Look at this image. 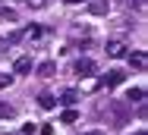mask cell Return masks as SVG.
I'll use <instances>...</instances> for the list:
<instances>
[{
	"mask_svg": "<svg viewBox=\"0 0 148 135\" xmlns=\"http://www.w3.org/2000/svg\"><path fill=\"white\" fill-rule=\"evenodd\" d=\"M3 47H6V41H3V38H0V50H3Z\"/></svg>",
	"mask_w": 148,
	"mask_h": 135,
	"instance_id": "ffe728a7",
	"label": "cell"
},
{
	"mask_svg": "<svg viewBox=\"0 0 148 135\" xmlns=\"http://www.w3.org/2000/svg\"><path fill=\"white\" fill-rule=\"evenodd\" d=\"M13 85V76H6V72H0V88H10Z\"/></svg>",
	"mask_w": 148,
	"mask_h": 135,
	"instance_id": "2e32d148",
	"label": "cell"
},
{
	"mask_svg": "<svg viewBox=\"0 0 148 135\" xmlns=\"http://www.w3.org/2000/svg\"><path fill=\"white\" fill-rule=\"evenodd\" d=\"M44 31H41V25H32V28H25V31H19V38H29V41H38Z\"/></svg>",
	"mask_w": 148,
	"mask_h": 135,
	"instance_id": "9c48e42d",
	"label": "cell"
},
{
	"mask_svg": "<svg viewBox=\"0 0 148 135\" xmlns=\"http://www.w3.org/2000/svg\"><path fill=\"white\" fill-rule=\"evenodd\" d=\"M63 3H69V6H73V3H82V0H63Z\"/></svg>",
	"mask_w": 148,
	"mask_h": 135,
	"instance_id": "d6986e66",
	"label": "cell"
},
{
	"mask_svg": "<svg viewBox=\"0 0 148 135\" xmlns=\"http://www.w3.org/2000/svg\"><path fill=\"white\" fill-rule=\"evenodd\" d=\"M91 72H95V60H88V57L76 60V76H91Z\"/></svg>",
	"mask_w": 148,
	"mask_h": 135,
	"instance_id": "5b68a950",
	"label": "cell"
},
{
	"mask_svg": "<svg viewBox=\"0 0 148 135\" xmlns=\"http://www.w3.org/2000/svg\"><path fill=\"white\" fill-rule=\"evenodd\" d=\"M54 72H57V63H54V60H44V63L38 66V76H41V79H51Z\"/></svg>",
	"mask_w": 148,
	"mask_h": 135,
	"instance_id": "52a82bcc",
	"label": "cell"
},
{
	"mask_svg": "<svg viewBox=\"0 0 148 135\" xmlns=\"http://www.w3.org/2000/svg\"><path fill=\"white\" fill-rule=\"evenodd\" d=\"M13 72H16V76H25V72H32V57H19V60L13 63Z\"/></svg>",
	"mask_w": 148,
	"mask_h": 135,
	"instance_id": "8992f818",
	"label": "cell"
},
{
	"mask_svg": "<svg viewBox=\"0 0 148 135\" xmlns=\"http://www.w3.org/2000/svg\"><path fill=\"white\" fill-rule=\"evenodd\" d=\"M136 135H145V129H139V132H136Z\"/></svg>",
	"mask_w": 148,
	"mask_h": 135,
	"instance_id": "7402d4cb",
	"label": "cell"
},
{
	"mask_svg": "<svg viewBox=\"0 0 148 135\" xmlns=\"http://www.w3.org/2000/svg\"><path fill=\"white\" fill-rule=\"evenodd\" d=\"M85 135H104V132H85Z\"/></svg>",
	"mask_w": 148,
	"mask_h": 135,
	"instance_id": "44dd1931",
	"label": "cell"
},
{
	"mask_svg": "<svg viewBox=\"0 0 148 135\" xmlns=\"http://www.w3.org/2000/svg\"><path fill=\"white\" fill-rule=\"evenodd\" d=\"M25 3H29V6H35V10H41V6H44V0H25Z\"/></svg>",
	"mask_w": 148,
	"mask_h": 135,
	"instance_id": "ac0fdd59",
	"label": "cell"
},
{
	"mask_svg": "<svg viewBox=\"0 0 148 135\" xmlns=\"http://www.w3.org/2000/svg\"><path fill=\"white\" fill-rule=\"evenodd\" d=\"M123 79H126L123 69H110V72L104 76V85H107V88H117V85H123Z\"/></svg>",
	"mask_w": 148,
	"mask_h": 135,
	"instance_id": "3957f363",
	"label": "cell"
},
{
	"mask_svg": "<svg viewBox=\"0 0 148 135\" xmlns=\"http://www.w3.org/2000/svg\"><path fill=\"white\" fill-rule=\"evenodd\" d=\"M126 50H129V47H126V41H117V38H114V41H107V57H110V60L126 57Z\"/></svg>",
	"mask_w": 148,
	"mask_h": 135,
	"instance_id": "6da1fadb",
	"label": "cell"
},
{
	"mask_svg": "<svg viewBox=\"0 0 148 135\" xmlns=\"http://www.w3.org/2000/svg\"><path fill=\"white\" fill-rule=\"evenodd\" d=\"M107 10H110V0H91V3H88L91 16H107Z\"/></svg>",
	"mask_w": 148,
	"mask_h": 135,
	"instance_id": "277c9868",
	"label": "cell"
},
{
	"mask_svg": "<svg viewBox=\"0 0 148 135\" xmlns=\"http://www.w3.org/2000/svg\"><path fill=\"white\" fill-rule=\"evenodd\" d=\"M38 104H41L44 110H54V107H57V97H54V94H41V97H38Z\"/></svg>",
	"mask_w": 148,
	"mask_h": 135,
	"instance_id": "30bf717a",
	"label": "cell"
},
{
	"mask_svg": "<svg viewBox=\"0 0 148 135\" xmlns=\"http://www.w3.org/2000/svg\"><path fill=\"white\" fill-rule=\"evenodd\" d=\"M38 132V123H25V126H22V135H35Z\"/></svg>",
	"mask_w": 148,
	"mask_h": 135,
	"instance_id": "5bb4252c",
	"label": "cell"
},
{
	"mask_svg": "<svg viewBox=\"0 0 148 135\" xmlns=\"http://www.w3.org/2000/svg\"><path fill=\"white\" fill-rule=\"evenodd\" d=\"M0 19H3V22H16V10H10V6H0Z\"/></svg>",
	"mask_w": 148,
	"mask_h": 135,
	"instance_id": "8fae6325",
	"label": "cell"
},
{
	"mask_svg": "<svg viewBox=\"0 0 148 135\" xmlns=\"http://www.w3.org/2000/svg\"><path fill=\"white\" fill-rule=\"evenodd\" d=\"M110 116H114V119H123V107H120V104H110Z\"/></svg>",
	"mask_w": 148,
	"mask_h": 135,
	"instance_id": "9a60e30c",
	"label": "cell"
},
{
	"mask_svg": "<svg viewBox=\"0 0 148 135\" xmlns=\"http://www.w3.org/2000/svg\"><path fill=\"white\" fill-rule=\"evenodd\" d=\"M0 116H6V119L13 116V107H10V104H3V101H0Z\"/></svg>",
	"mask_w": 148,
	"mask_h": 135,
	"instance_id": "e0dca14e",
	"label": "cell"
},
{
	"mask_svg": "<svg viewBox=\"0 0 148 135\" xmlns=\"http://www.w3.org/2000/svg\"><path fill=\"white\" fill-rule=\"evenodd\" d=\"M76 101H79V91H76V88H66V91L60 94V104H63V107H73Z\"/></svg>",
	"mask_w": 148,
	"mask_h": 135,
	"instance_id": "ba28073f",
	"label": "cell"
},
{
	"mask_svg": "<svg viewBox=\"0 0 148 135\" xmlns=\"http://www.w3.org/2000/svg\"><path fill=\"white\" fill-rule=\"evenodd\" d=\"M60 119H63V123L69 126V123H76V119H79V113H76L73 107H66V110H63V116H60Z\"/></svg>",
	"mask_w": 148,
	"mask_h": 135,
	"instance_id": "7c38bea8",
	"label": "cell"
},
{
	"mask_svg": "<svg viewBox=\"0 0 148 135\" xmlns=\"http://www.w3.org/2000/svg\"><path fill=\"white\" fill-rule=\"evenodd\" d=\"M145 97V88H129V94H126V101H142Z\"/></svg>",
	"mask_w": 148,
	"mask_h": 135,
	"instance_id": "4fadbf2b",
	"label": "cell"
},
{
	"mask_svg": "<svg viewBox=\"0 0 148 135\" xmlns=\"http://www.w3.org/2000/svg\"><path fill=\"white\" fill-rule=\"evenodd\" d=\"M129 66L142 72V69L148 66V57H145V50H132V54H129Z\"/></svg>",
	"mask_w": 148,
	"mask_h": 135,
	"instance_id": "7a4b0ae2",
	"label": "cell"
}]
</instances>
